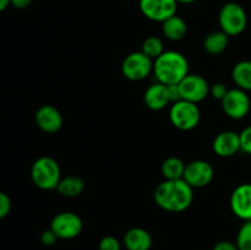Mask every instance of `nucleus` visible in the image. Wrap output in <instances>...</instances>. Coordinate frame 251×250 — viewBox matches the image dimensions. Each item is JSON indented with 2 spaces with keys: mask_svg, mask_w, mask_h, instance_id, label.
<instances>
[{
  "mask_svg": "<svg viewBox=\"0 0 251 250\" xmlns=\"http://www.w3.org/2000/svg\"><path fill=\"white\" fill-rule=\"evenodd\" d=\"M186 164L178 157H168L162 163L161 171L167 180H176L183 179Z\"/></svg>",
  "mask_w": 251,
  "mask_h": 250,
  "instance_id": "21",
  "label": "nucleus"
},
{
  "mask_svg": "<svg viewBox=\"0 0 251 250\" xmlns=\"http://www.w3.org/2000/svg\"><path fill=\"white\" fill-rule=\"evenodd\" d=\"M153 74L158 82L178 85L189 74V61L179 51L167 50L153 60Z\"/></svg>",
  "mask_w": 251,
  "mask_h": 250,
  "instance_id": "2",
  "label": "nucleus"
},
{
  "mask_svg": "<svg viewBox=\"0 0 251 250\" xmlns=\"http://www.w3.org/2000/svg\"><path fill=\"white\" fill-rule=\"evenodd\" d=\"M11 211V199L9 195L0 191V220L6 217Z\"/></svg>",
  "mask_w": 251,
  "mask_h": 250,
  "instance_id": "26",
  "label": "nucleus"
},
{
  "mask_svg": "<svg viewBox=\"0 0 251 250\" xmlns=\"http://www.w3.org/2000/svg\"><path fill=\"white\" fill-rule=\"evenodd\" d=\"M167 86H168V96L172 104L178 102V100H180L181 95H180V90H179V85H167Z\"/></svg>",
  "mask_w": 251,
  "mask_h": 250,
  "instance_id": "29",
  "label": "nucleus"
},
{
  "mask_svg": "<svg viewBox=\"0 0 251 250\" xmlns=\"http://www.w3.org/2000/svg\"><path fill=\"white\" fill-rule=\"evenodd\" d=\"M152 71H153V60L142 51L130 53L123 60L122 73L130 81L145 80Z\"/></svg>",
  "mask_w": 251,
  "mask_h": 250,
  "instance_id": "6",
  "label": "nucleus"
},
{
  "mask_svg": "<svg viewBox=\"0 0 251 250\" xmlns=\"http://www.w3.org/2000/svg\"><path fill=\"white\" fill-rule=\"evenodd\" d=\"M59 238L56 237L55 233L53 232V230L49 228V229L44 230L43 233H42L41 235V242L42 244L46 245V247H51V245H54L56 243V240H58Z\"/></svg>",
  "mask_w": 251,
  "mask_h": 250,
  "instance_id": "28",
  "label": "nucleus"
},
{
  "mask_svg": "<svg viewBox=\"0 0 251 250\" xmlns=\"http://www.w3.org/2000/svg\"><path fill=\"white\" fill-rule=\"evenodd\" d=\"M178 1V4L180 2V4H191V2H195L196 0H176Z\"/></svg>",
  "mask_w": 251,
  "mask_h": 250,
  "instance_id": "33",
  "label": "nucleus"
},
{
  "mask_svg": "<svg viewBox=\"0 0 251 250\" xmlns=\"http://www.w3.org/2000/svg\"><path fill=\"white\" fill-rule=\"evenodd\" d=\"M123 243L126 250H150L152 247V237L144 228L135 227L125 233Z\"/></svg>",
  "mask_w": 251,
  "mask_h": 250,
  "instance_id": "16",
  "label": "nucleus"
},
{
  "mask_svg": "<svg viewBox=\"0 0 251 250\" xmlns=\"http://www.w3.org/2000/svg\"><path fill=\"white\" fill-rule=\"evenodd\" d=\"M235 244L239 250H251V221H245L240 227Z\"/></svg>",
  "mask_w": 251,
  "mask_h": 250,
  "instance_id": "23",
  "label": "nucleus"
},
{
  "mask_svg": "<svg viewBox=\"0 0 251 250\" xmlns=\"http://www.w3.org/2000/svg\"><path fill=\"white\" fill-rule=\"evenodd\" d=\"M98 249L100 250H122V244L119 240L113 235H105L100 239V244H98Z\"/></svg>",
  "mask_w": 251,
  "mask_h": 250,
  "instance_id": "24",
  "label": "nucleus"
},
{
  "mask_svg": "<svg viewBox=\"0 0 251 250\" xmlns=\"http://www.w3.org/2000/svg\"><path fill=\"white\" fill-rule=\"evenodd\" d=\"M31 178L37 188L42 190H53L58 188L59 181L61 180L60 166L51 157H39L32 164Z\"/></svg>",
  "mask_w": 251,
  "mask_h": 250,
  "instance_id": "3",
  "label": "nucleus"
},
{
  "mask_svg": "<svg viewBox=\"0 0 251 250\" xmlns=\"http://www.w3.org/2000/svg\"><path fill=\"white\" fill-rule=\"evenodd\" d=\"M179 85L181 100L198 104L210 95V85L207 80L198 74H188Z\"/></svg>",
  "mask_w": 251,
  "mask_h": 250,
  "instance_id": "9",
  "label": "nucleus"
},
{
  "mask_svg": "<svg viewBox=\"0 0 251 250\" xmlns=\"http://www.w3.org/2000/svg\"><path fill=\"white\" fill-rule=\"evenodd\" d=\"M157 205L168 212H183L194 200V189L184 179L164 180L157 185L153 194Z\"/></svg>",
  "mask_w": 251,
  "mask_h": 250,
  "instance_id": "1",
  "label": "nucleus"
},
{
  "mask_svg": "<svg viewBox=\"0 0 251 250\" xmlns=\"http://www.w3.org/2000/svg\"><path fill=\"white\" fill-rule=\"evenodd\" d=\"M162 32L164 37L168 38L169 41H181L186 36L188 32V25L183 17L174 15L169 17L164 22H162Z\"/></svg>",
  "mask_w": 251,
  "mask_h": 250,
  "instance_id": "17",
  "label": "nucleus"
},
{
  "mask_svg": "<svg viewBox=\"0 0 251 250\" xmlns=\"http://www.w3.org/2000/svg\"><path fill=\"white\" fill-rule=\"evenodd\" d=\"M200 118L201 113L198 104L189 100H178L173 103L169 109L171 123L176 129L183 130V131H189L198 126Z\"/></svg>",
  "mask_w": 251,
  "mask_h": 250,
  "instance_id": "5",
  "label": "nucleus"
},
{
  "mask_svg": "<svg viewBox=\"0 0 251 250\" xmlns=\"http://www.w3.org/2000/svg\"><path fill=\"white\" fill-rule=\"evenodd\" d=\"M85 189V181L76 175H69L65 178H61L59 181L56 190L59 194L65 198H76L80 195Z\"/></svg>",
  "mask_w": 251,
  "mask_h": 250,
  "instance_id": "19",
  "label": "nucleus"
},
{
  "mask_svg": "<svg viewBox=\"0 0 251 250\" xmlns=\"http://www.w3.org/2000/svg\"><path fill=\"white\" fill-rule=\"evenodd\" d=\"M215 176V169L207 161L196 159L185 166L183 179L191 188H203L212 181Z\"/></svg>",
  "mask_w": 251,
  "mask_h": 250,
  "instance_id": "11",
  "label": "nucleus"
},
{
  "mask_svg": "<svg viewBox=\"0 0 251 250\" xmlns=\"http://www.w3.org/2000/svg\"><path fill=\"white\" fill-rule=\"evenodd\" d=\"M145 104L152 110H161L171 103L168 96V86L157 82L149 86L144 95Z\"/></svg>",
  "mask_w": 251,
  "mask_h": 250,
  "instance_id": "15",
  "label": "nucleus"
},
{
  "mask_svg": "<svg viewBox=\"0 0 251 250\" xmlns=\"http://www.w3.org/2000/svg\"><path fill=\"white\" fill-rule=\"evenodd\" d=\"M227 92H228L227 86L222 82H217L215 83V85L210 86V95L212 96L213 98H216V100H222L223 98H225V96L227 95Z\"/></svg>",
  "mask_w": 251,
  "mask_h": 250,
  "instance_id": "27",
  "label": "nucleus"
},
{
  "mask_svg": "<svg viewBox=\"0 0 251 250\" xmlns=\"http://www.w3.org/2000/svg\"><path fill=\"white\" fill-rule=\"evenodd\" d=\"M230 208L240 220L251 221V184H242L234 189L230 196Z\"/></svg>",
  "mask_w": 251,
  "mask_h": 250,
  "instance_id": "12",
  "label": "nucleus"
},
{
  "mask_svg": "<svg viewBox=\"0 0 251 250\" xmlns=\"http://www.w3.org/2000/svg\"><path fill=\"white\" fill-rule=\"evenodd\" d=\"M83 223L80 216L74 212H60L54 216L50 229L59 239H74L82 232Z\"/></svg>",
  "mask_w": 251,
  "mask_h": 250,
  "instance_id": "8",
  "label": "nucleus"
},
{
  "mask_svg": "<svg viewBox=\"0 0 251 250\" xmlns=\"http://www.w3.org/2000/svg\"><path fill=\"white\" fill-rule=\"evenodd\" d=\"M221 31L229 37L239 36L248 26V15L244 7L234 1L223 5L218 15Z\"/></svg>",
  "mask_w": 251,
  "mask_h": 250,
  "instance_id": "4",
  "label": "nucleus"
},
{
  "mask_svg": "<svg viewBox=\"0 0 251 250\" xmlns=\"http://www.w3.org/2000/svg\"><path fill=\"white\" fill-rule=\"evenodd\" d=\"M32 0H11V5L19 10H24L31 5Z\"/></svg>",
  "mask_w": 251,
  "mask_h": 250,
  "instance_id": "31",
  "label": "nucleus"
},
{
  "mask_svg": "<svg viewBox=\"0 0 251 250\" xmlns=\"http://www.w3.org/2000/svg\"><path fill=\"white\" fill-rule=\"evenodd\" d=\"M229 43V36L223 31H213L206 36L203 41V48L208 54L218 55L227 49Z\"/></svg>",
  "mask_w": 251,
  "mask_h": 250,
  "instance_id": "18",
  "label": "nucleus"
},
{
  "mask_svg": "<svg viewBox=\"0 0 251 250\" xmlns=\"http://www.w3.org/2000/svg\"><path fill=\"white\" fill-rule=\"evenodd\" d=\"M213 151L217 156L227 158L237 154L242 150L240 145V134L232 131V130H226L220 132L213 140Z\"/></svg>",
  "mask_w": 251,
  "mask_h": 250,
  "instance_id": "13",
  "label": "nucleus"
},
{
  "mask_svg": "<svg viewBox=\"0 0 251 250\" xmlns=\"http://www.w3.org/2000/svg\"><path fill=\"white\" fill-rule=\"evenodd\" d=\"M140 10L146 19L154 22H164L176 15V0H140Z\"/></svg>",
  "mask_w": 251,
  "mask_h": 250,
  "instance_id": "10",
  "label": "nucleus"
},
{
  "mask_svg": "<svg viewBox=\"0 0 251 250\" xmlns=\"http://www.w3.org/2000/svg\"><path fill=\"white\" fill-rule=\"evenodd\" d=\"M212 250H239L238 249L237 244L230 240H221L217 244H215Z\"/></svg>",
  "mask_w": 251,
  "mask_h": 250,
  "instance_id": "30",
  "label": "nucleus"
},
{
  "mask_svg": "<svg viewBox=\"0 0 251 250\" xmlns=\"http://www.w3.org/2000/svg\"><path fill=\"white\" fill-rule=\"evenodd\" d=\"M222 108L232 119L239 120L247 117L251 108V100L247 91L239 87L228 90L227 95L222 100Z\"/></svg>",
  "mask_w": 251,
  "mask_h": 250,
  "instance_id": "7",
  "label": "nucleus"
},
{
  "mask_svg": "<svg viewBox=\"0 0 251 250\" xmlns=\"http://www.w3.org/2000/svg\"><path fill=\"white\" fill-rule=\"evenodd\" d=\"M141 51L144 54H146L149 58H151L152 60H156L159 55L164 53V48H163V42L159 37L156 36H151L149 38H146L142 43V48Z\"/></svg>",
  "mask_w": 251,
  "mask_h": 250,
  "instance_id": "22",
  "label": "nucleus"
},
{
  "mask_svg": "<svg viewBox=\"0 0 251 250\" xmlns=\"http://www.w3.org/2000/svg\"><path fill=\"white\" fill-rule=\"evenodd\" d=\"M34 119L39 129L48 134L58 132L63 126V115L54 105H42L37 110Z\"/></svg>",
  "mask_w": 251,
  "mask_h": 250,
  "instance_id": "14",
  "label": "nucleus"
},
{
  "mask_svg": "<svg viewBox=\"0 0 251 250\" xmlns=\"http://www.w3.org/2000/svg\"><path fill=\"white\" fill-rule=\"evenodd\" d=\"M232 77L238 87L244 91H251V61L242 60L235 64Z\"/></svg>",
  "mask_w": 251,
  "mask_h": 250,
  "instance_id": "20",
  "label": "nucleus"
},
{
  "mask_svg": "<svg viewBox=\"0 0 251 250\" xmlns=\"http://www.w3.org/2000/svg\"><path fill=\"white\" fill-rule=\"evenodd\" d=\"M9 5H11V0H0V12L6 10Z\"/></svg>",
  "mask_w": 251,
  "mask_h": 250,
  "instance_id": "32",
  "label": "nucleus"
},
{
  "mask_svg": "<svg viewBox=\"0 0 251 250\" xmlns=\"http://www.w3.org/2000/svg\"><path fill=\"white\" fill-rule=\"evenodd\" d=\"M240 145H242V151L251 154V125L240 132Z\"/></svg>",
  "mask_w": 251,
  "mask_h": 250,
  "instance_id": "25",
  "label": "nucleus"
}]
</instances>
